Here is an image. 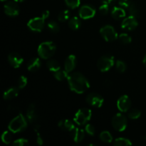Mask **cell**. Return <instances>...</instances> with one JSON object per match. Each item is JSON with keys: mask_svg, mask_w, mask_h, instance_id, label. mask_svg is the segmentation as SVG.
Here are the masks:
<instances>
[{"mask_svg": "<svg viewBox=\"0 0 146 146\" xmlns=\"http://www.w3.org/2000/svg\"><path fill=\"white\" fill-rule=\"evenodd\" d=\"M67 80L71 91L76 94H84L90 88L89 81L79 72H74L68 74Z\"/></svg>", "mask_w": 146, "mask_h": 146, "instance_id": "1", "label": "cell"}, {"mask_svg": "<svg viewBox=\"0 0 146 146\" xmlns=\"http://www.w3.org/2000/svg\"><path fill=\"white\" fill-rule=\"evenodd\" d=\"M56 46L53 41H44L38 47V54L43 59H48L55 54Z\"/></svg>", "mask_w": 146, "mask_h": 146, "instance_id": "2", "label": "cell"}, {"mask_svg": "<svg viewBox=\"0 0 146 146\" xmlns=\"http://www.w3.org/2000/svg\"><path fill=\"white\" fill-rule=\"evenodd\" d=\"M27 119L23 114L19 113L10 121L8 125L9 130L11 131L13 133H17L24 131L27 128V125H28Z\"/></svg>", "mask_w": 146, "mask_h": 146, "instance_id": "3", "label": "cell"}, {"mask_svg": "<svg viewBox=\"0 0 146 146\" xmlns=\"http://www.w3.org/2000/svg\"><path fill=\"white\" fill-rule=\"evenodd\" d=\"M92 112L89 108H83L78 110L74 115V121L78 125H84L91 120Z\"/></svg>", "mask_w": 146, "mask_h": 146, "instance_id": "4", "label": "cell"}, {"mask_svg": "<svg viewBox=\"0 0 146 146\" xmlns=\"http://www.w3.org/2000/svg\"><path fill=\"white\" fill-rule=\"evenodd\" d=\"M112 125L115 131L118 132L124 131L127 128L128 120L123 114L118 113L115 114L112 118Z\"/></svg>", "mask_w": 146, "mask_h": 146, "instance_id": "5", "label": "cell"}, {"mask_svg": "<svg viewBox=\"0 0 146 146\" xmlns=\"http://www.w3.org/2000/svg\"><path fill=\"white\" fill-rule=\"evenodd\" d=\"M100 34L104 40L108 42L115 41L118 38V33L116 32L115 29L111 25H106L100 29Z\"/></svg>", "mask_w": 146, "mask_h": 146, "instance_id": "6", "label": "cell"}, {"mask_svg": "<svg viewBox=\"0 0 146 146\" xmlns=\"http://www.w3.org/2000/svg\"><path fill=\"white\" fill-rule=\"evenodd\" d=\"M114 65V57L110 55L101 56L97 62V67L102 72L109 71Z\"/></svg>", "mask_w": 146, "mask_h": 146, "instance_id": "7", "label": "cell"}, {"mask_svg": "<svg viewBox=\"0 0 146 146\" xmlns=\"http://www.w3.org/2000/svg\"><path fill=\"white\" fill-rule=\"evenodd\" d=\"M45 20L46 19H44L42 16L41 17H35L30 19L27 24V26L31 31L35 32H41L44 28Z\"/></svg>", "mask_w": 146, "mask_h": 146, "instance_id": "8", "label": "cell"}, {"mask_svg": "<svg viewBox=\"0 0 146 146\" xmlns=\"http://www.w3.org/2000/svg\"><path fill=\"white\" fill-rule=\"evenodd\" d=\"M86 101L88 105L95 108H101L104 104V98L100 94L96 93H91L86 98Z\"/></svg>", "mask_w": 146, "mask_h": 146, "instance_id": "9", "label": "cell"}, {"mask_svg": "<svg viewBox=\"0 0 146 146\" xmlns=\"http://www.w3.org/2000/svg\"><path fill=\"white\" fill-rule=\"evenodd\" d=\"M138 25V22L136 19V17L134 16L130 15L123 20L121 23V28L127 31H133L135 29Z\"/></svg>", "mask_w": 146, "mask_h": 146, "instance_id": "10", "label": "cell"}, {"mask_svg": "<svg viewBox=\"0 0 146 146\" xmlns=\"http://www.w3.org/2000/svg\"><path fill=\"white\" fill-rule=\"evenodd\" d=\"M96 14V9L91 5H84L80 8L79 16L83 19H89Z\"/></svg>", "mask_w": 146, "mask_h": 146, "instance_id": "11", "label": "cell"}, {"mask_svg": "<svg viewBox=\"0 0 146 146\" xmlns=\"http://www.w3.org/2000/svg\"><path fill=\"white\" fill-rule=\"evenodd\" d=\"M117 107L121 112L125 113L130 110L131 107V101L127 95H123L118 98Z\"/></svg>", "mask_w": 146, "mask_h": 146, "instance_id": "12", "label": "cell"}, {"mask_svg": "<svg viewBox=\"0 0 146 146\" xmlns=\"http://www.w3.org/2000/svg\"><path fill=\"white\" fill-rule=\"evenodd\" d=\"M16 1H9L4 5V13L9 17H17L19 14V7Z\"/></svg>", "mask_w": 146, "mask_h": 146, "instance_id": "13", "label": "cell"}, {"mask_svg": "<svg viewBox=\"0 0 146 146\" xmlns=\"http://www.w3.org/2000/svg\"><path fill=\"white\" fill-rule=\"evenodd\" d=\"M8 61L10 65L14 68H19L22 64L24 58L21 55L15 52L11 53L8 56Z\"/></svg>", "mask_w": 146, "mask_h": 146, "instance_id": "14", "label": "cell"}, {"mask_svg": "<svg viewBox=\"0 0 146 146\" xmlns=\"http://www.w3.org/2000/svg\"><path fill=\"white\" fill-rule=\"evenodd\" d=\"M76 66V57L72 54L68 56L64 62V69L69 74L74 71Z\"/></svg>", "mask_w": 146, "mask_h": 146, "instance_id": "15", "label": "cell"}, {"mask_svg": "<svg viewBox=\"0 0 146 146\" xmlns=\"http://www.w3.org/2000/svg\"><path fill=\"white\" fill-rule=\"evenodd\" d=\"M27 118L30 123H34L38 119V115H37L36 111V107L34 104H31L29 106L28 109L27 111Z\"/></svg>", "mask_w": 146, "mask_h": 146, "instance_id": "16", "label": "cell"}, {"mask_svg": "<svg viewBox=\"0 0 146 146\" xmlns=\"http://www.w3.org/2000/svg\"><path fill=\"white\" fill-rule=\"evenodd\" d=\"M71 135L74 142L76 143H79L84 139L85 131L84 129L76 127L72 131H71Z\"/></svg>", "mask_w": 146, "mask_h": 146, "instance_id": "17", "label": "cell"}, {"mask_svg": "<svg viewBox=\"0 0 146 146\" xmlns=\"http://www.w3.org/2000/svg\"><path fill=\"white\" fill-rule=\"evenodd\" d=\"M41 66V60L38 57L33 58L29 61L28 65H27V69L31 72H35L38 71Z\"/></svg>", "mask_w": 146, "mask_h": 146, "instance_id": "18", "label": "cell"}, {"mask_svg": "<svg viewBox=\"0 0 146 146\" xmlns=\"http://www.w3.org/2000/svg\"><path fill=\"white\" fill-rule=\"evenodd\" d=\"M58 127L63 131H72L74 128H76L75 125L71 121L68 119H63L58 122Z\"/></svg>", "mask_w": 146, "mask_h": 146, "instance_id": "19", "label": "cell"}, {"mask_svg": "<svg viewBox=\"0 0 146 146\" xmlns=\"http://www.w3.org/2000/svg\"><path fill=\"white\" fill-rule=\"evenodd\" d=\"M19 88L16 87H11V88L7 89L4 93L3 98L4 100H11L13 98H16L19 95Z\"/></svg>", "mask_w": 146, "mask_h": 146, "instance_id": "20", "label": "cell"}, {"mask_svg": "<svg viewBox=\"0 0 146 146\" xmlns=\"http://www.w3.org/2000/svg\"><path fill=\"white\" fill-rule=\"evenodd\" d=\"M111 15H112L113 18L118 20L124 18L125 17V15H126V13H125V11L124 10V9L123 7H115L112 9Z\"/></svg>", "mask_w": 146, "mask_h": 146, "instance_id": "21", "label": "cell"}, {"mask_svg": "<svg viewBox=\"0 0 146 146\" xmlns=\"http://www.w3.org/2000/svg\"><path fill=\"white\" fill-rule=\"evenodd\" d=\"M46 66L48 69L53 73L61 69V66H60L59 63L54 59L48 60L46 62Z\"/></svg>", "mask_w": 146, "mask_h": 146, "instance_id": "22", "label": "cell"}, {"mask_svg": "<svg viewBox=\"0 0 146 146\" xmlns=\"http://www.w3.org/2000/svg\"><path fill=\"white\" fill-rule=\"evenodd\" d=\"M81 21L77 17H74L71 18L68 21V27L72 30H77L81 27Z\"/></svg>", "mask_w": 146, "mask_h": 146, "instance_id": "23", "label": "cell"}, {"mask_svg": "<svg viewBox=\"0 0 146 146\" xmlns=\"http://www.w3.org/2000/svg\"><path fill=\"white\" fill-rule=\"evenodd\" d=\"M68 73L66 71L65 69L64 70H58V71H56V72L54 73V76L57 81H64V80L67 78H68Z\"/></svg>", "mask_w": 146, "mask_h": 146, "instance_id": "24", "label": "cell"}, {"mask_svg": "<svg viewBox=\"0 0 146 146\" xmlns=\"http://www.w3.org/2000/svg\"><path fill=\"white\" fill-rule=\"evenodd\" d=\"M99 138L101 141L106 143H111L113 141L112 135L111 134V133L106 131L101 132L99 135Z\"/></svg>", "mask_w": 146, "mask_h": 146, "instance_id": "25", "label": "cell"}, {"mask_svg": "<svg viewBox=\"0 0 146 146\" xmlns=\"http://www.w3.org/2000/svg\"><path fill=\"white\" fill-rule=\"evenodd\" d=\"M113 145L115 146H128L132 145V143L128 138H118L114 141Z\"/></svg>", "mask_w": 146, "mask_h": 146, "instance_id": "26", "label": "cell"}, {"mask_svg": "<svg viewBox=\"0 0 146 146\" xmlns=\"http://www.w3.org/2000/svg\"><path fill=\"white\" fill-rule=\"evenodd\" d=\"M47 27L49 29L50 31H51L52 33H58L60 31V27L58 25V23L56 21H54V20H51V21H48V24H47Z\"/></svg>", "mask_w": 146, "mask_h": 146, "instance_id": "27", "label": "cell"}, {"mask_svg": "<svg viewBox=\"0 0 146 146\" xmlns=\"http://www.w3.org/2000/svg\"><path fill=\"white\" fill-rule=\"evenodd\" d=\"M11 131H4L1 135V141L4 143L9 144L11 143L12 140V135H11Z\"/></svg>", "mask_w": 146, "mask_h": 146, "instance_id": "28", "label": "cell"}, {"mask_svg": "<svg viewBox=\"0 0 146 146\" xmlns=\"http://www.w3.org/2000/svg\"><path fill=\"white\" fill-rule=\"evenodd\" d=\"M118 39L120 40L121 42H122L123 44H128L132 41V38L131 36H130L128 34H125V33H123L121 34L118 36Z\"/></svg>", "mask_w": 146, "mask_h": 146, "instance_id": "29", "label": "cell"}, {"mask_svg": "<svg viewBox=\"0 0 146 146\" xmlns=\"http://www.w3.org/2000/svg\"><path fill=\"white\" fill-rule=\"evenodd\" d=\"M70 11L68 10H64L61 11L58 16V20L59 21H66L69 19Z\"/></svg>", "mask_w": 146, "mask_h": 146, "instance_id": "30", "label": "cell"}, {"mask_svg": "<svg viewBox=\"0 0 146 146\" xmlns=\"http://www.w3.org/2000/svg\"><path fill=\"white\" fill-rule=\"evenodd\" d=\"M141 111H139L138 109H131V111H129L128 113V117H129L131 119L133 120H135V119H138L141 117Z\"/></svg>", "mask_w": 146, "mask_h": 146, "instance_id": "31", "label": "cell"}, {"mask_svg": "<svg viewBox=\"0 0 146 146\" xmlns=\"http://www.w3.org/2000/svg\"><path fill=\"white\" fill-rule=\"evenodd\" d=\"M66 5L71 9L78 8L81 4V0H65Z\"/></svg>", "mask_w": 146, "mask_h": 146, "instance_id": "32", "label": "cell"}, {"mask_svg": "<svg viewBox=\"0 0 146 146\" xmlns=\"http://www.w3.org/2000/svg\"><path fill=\"white\" fill-rule=\"evenodd\" d=\"M115 68L118 70V71H119L120 73H123L125 72V70H126V64H125V62H123V61L121 60H118L115 63Z\"/></svg>", "mask_w": 146, "mask_h": 146, "instance_id": "33", "label": "cell"}, {"mask_svg": "<svg viewBox=\"0 0 146 146\" xmlns=\"http://www.w3.org/2000/svg\"><path fill=\"white\" fill-rule=\"evenodd\" d=\"M27 81H28V80H27V78L25 76H21L19 77V78L18 79V83H17V84H18V88L19 89L24 88L27 86Z\"/></svg>", "mask_w": 146, "mask_h": 146, "instance_id": "34", "label": "cell"}, {"mask_svg": "<svg viewBox=\"0 0 146 146\" xmlns=\"http://www.w3.org/2000/svg\"><path fill=\"white\" fill-rule=\"evenodd\" d=\"M85 131L90 135H92L94 136L96 133V128L92 124L88 123L86 125L85 127Z\"/></svg>", "mask_w": 146, "mask_h": 146, "instance_id": "35", "label": "cell"}, {"mask_svg": "<svg viewBox=\"0 0 146 146\" xmlns=\"http://www.w3.org/2000/svg\"><path fill=\"white\" fill-rule=\"evenodd\" d=\"M29 143V141L25 138H19V139L15 140L12 143V145L14 146H24Z\"/></svg>", "mask_w": 146, "mask_h": 146, "instance_id": "36", "label": "cell"}, {"mask_svg": "<svg viewBox=\"0 0 146 146\" xmlns=\"http://www.w3.org/2000/svg\"><path fill=\"white\" fill-rule=\"evenodd\" d=\"M108 11H109V5L103 3L102 5L99 7V12L102 15H106L108 13Z\"/></svg>", "mask_w": 146, "mask_h": 146, "instance_id": "37", "label": "cell"}, {"mask_svg": "<svg viewBox=\"0 0 146 146\" xmlns=\"http://www.w3.org/2000/svg\"><path fill=\"white\" fill-rule=\"evenodd\" d=\"M128 9V10H129L130 14L136 17L137 14H138V9H137V8L135 7V6L134 5V4H131Z\"/></svg>", "mask_w": 146, "mask_h": 146, "instance_id": "38", "label": "cell"}, {"mask_svg": "<svg viewBox=\"0 0 146 146\" xmlns=\"http://www.w3.org/2000/svg\"><path fill=\"white\" fill-rule=\"evenodd\" d=\"M118 4L123 8H128L131 4V0H119Z\"/></svg>", "mask_w": 146, "mask_h": 146, "instance_id": "39", "label": "cell"}, {"mask_svg": "<svg viewBox=\"0 0 146 146\" xmlns=\"http://www.w3.org/2000/svg\"><path fill=\"white\" fill-rule=\"evenodd\" d=\"M36 134H37V138H36V142L37 144L39 145H42L43 143H44V140H43L42 137H41V133H39V131H36Z\"/></svg>", "mask_w": 146, "mask_h": 146, "instance_id": "40", "label": "cell"}, {"mask_svg": "<svg viewBox=\"0 0 146 146\" xmlns=\"http://www.w3.org/2000/svg\"><path fill=\"white\" fill-rule=\"evenodd\" d=\"M49 14H50L49 11H48V10H46V11H44V12L42 13L41 16H42L44 19H46L49 17Z\"/></svg>", "mask_w": 146, "mask_h": 146, "instance_id": "41", "label": "cell"}, {"mask_svg": "<svg viewBox=\"0 0 146 146\" xmlns=\"http://www.w3.org/2000/svg\"><path fill=\"white\" fill-rule=\"evenodd\" d=\"M115 1V0H102V2L104 3V4H108V5H110V4H112V3Z\"/></svg>", "mask_w": 146, "mask_h": 146, "instance_id": "42", "label": "cell"}, {"mask_svg": "<svg viewBox=\"0 0 146 146\" xmlns=\"http://www.w3.org/2000/svg\"><path fill=\"white\" fill-rule=\"evenodd\" d=\"M143 64L145 65V66L146 67V54L145 55V56H144L143 60Z\"/></svg>", "mask_w": 146, "mask_h": 146, "instance_id": "43", "label": "cell"}, {"mask_svg": "<svg viewBox=\"0 0 146 146\" xmlns=\"http://www.w3.org/2000/svg\"><path fill=\"white\" fill-rule=\"evenodd\" d=\"M14 1H16V2H23V1H26V0H14Z\"/></svg>", "mask_w": 146, "mask_h": 146, "instance_id": "44", "label": "cell"}, {"mask_svg": "<svg viewBox=\"0 0 146 146\" xmlns=\"http://www.w3.org/2000/svg\"><path fill=\"white\" fill-rule=\"evenodd\" d=\"M1 1H7V0H1Z\"/></svg>", "mask_w": 146, "mask_h": 146, "instance_id": "45", "label": "cell"}, {"mask_svg": "<svg viewBox=\"0 0 146 146\" xmlns=\"http://www.w3.org/2000/svg\"><path fill=\"white\" fill-rule=\"evenodd\" d=\"M145 138H146V136H145Z\"/></svg>", "mask_w": 146, "mask_h": 146, "instance_id": "46", "label": "cell"}]
</instances>
